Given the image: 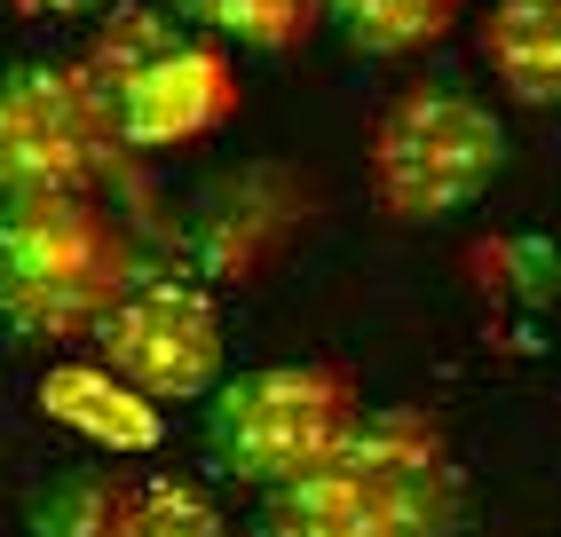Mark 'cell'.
I'll use <instances>...</instances> for the list:
<instances>
[{"label":"cell","mask_w":561,"mask_h":537,"mask_svg":"<svg viewBox=\"0 0 561 537\" xmlns=\"http://www.w3.org/2000/svg\"><path fill=\"white\" fill-rule=\"evenodd\" d=\"M467 475L427 411H356L309 475L261 490L253 537H459Z\"/></svg>","instance_id":"obj_1"},{"label":"cell","mask_w":561,"mask_h":537,"mask_svg":"<svg viewBox=\"0 0 561 537\" xmlns=\"http://www.w3.org/2000/svg\"><path fill=\"white\" fill-rule=\"evenodd\" d=\"M127 285L135 245L88 190L0 198V332L9 340H88Z\"/></svg>","instance_id":"obj_2"},{"label":"cell","mask_w":561,"mask_h":537,"mask_svg":"<svg viewBox=\"0 0 561 537\" xmlns=\"http://www.w3.org/2000/svg\"><path fill=\"white\" fill-rule=\"evenodd\" d=\"M364 388L341 364H261L206 396V458L230 482L285 490L356 427Z\"/></svg>","instance_id":"obj_3"},{"label":"cell","mask_w":561,"mask_h":537,"mask_svg":"<svg viewBox=\"0 0 561 537\" xmlns=\"http://www.w3.org/2000/svg\"><path fill=\"white\" fill-rule=\"evenodd\" d=\"M499 167H506L499 111L451 80L403 88L380 111V127H371V198H380L388 221L467 214L499 182Z\"/></svg>","instance_id":"obj_4"},{"label":"cell","mask_w":561,"mask_h":537,"mask_svg":"<svg viewBox=\"0 0 561 537\" xmlns=\"http://www.w3.org/2000/svg\"><path fill=\"white\" fill-rule=\"evenodd\" d=\"M103 372L142 403H206L221 388V309L159 268H135V285L95 317Z\"/></svg>","instance_id":"obj_5"},{"label":"cell","mask_w":561,"mask_h":537,"mask_svg":"<svg viewBox=\"0 0 561 537\" xmlns=\"http://www.w3.org/2000/svg\"><path fill=\"white\" fill-rule=\"evenodd\" d=\"M119 135H111V103L95 80L71 64H16L0 71V198H32V190H88Z\"/></svg>","instance_id":"obj_6"},{"label":"cell","mask_w":561,"mask_h":537,"mask_svg":"<svg viewBox=\"0 0 561 537\" xmlns=\"http://www.w3.org/2000/svg\"><path fill=\"white\" fill-rule=\"evenodd\" d=\"M103 103H111V135H119V150H174V142L214 135L238 111V71H230L221 48L174 32V41L151 64H135Z\"/></svg>","instance_id":"obj_7"},{"label":"cell","mask_w":561,"mask_h":537,"mask_svg":"<svg viewBox=\"0 0 561 537\" xmlns=\"http://www.w3.org/2000/svg\"><path fill=\"white\" fill-rule=\"evenodd\" d=\"M41 411L56 419V427L88 435L103 450H159V403H142L135 388H119L103 364H56L41 379Z\"/></svg>","instance_id":"obj_8"},{"label":"cell","mask_w":561,"mask_h":537,"mask_svg":"<svg viewBox=\"0 0 561 537\" xmlns=\"http://www.w3.org/2000/svg\"><path fill=\"white\" fill-rule=\"evenodd\" d=\"M482 64L514 103H561V0H499L482 24Z\"/></svg>","instance_id":"obj_9"},{"label":"cell","mask_w":561,"mask_h":537,"mask_svg":"<svg viewBox=\"0 0 561 537\" xmlns=\"http://www.w3.org/2000/svg\"><path fill=\"white\" fill-rule=\"evenodd\" d=\"M348 56H420L467 16V0H317Z\"/></svg>","instance_id":"obj_10"},{"label":"cell","mask_w":561,"mask_h":537,"mask_svg":"<svg viewBox=\"0 0 561 537\" xmlns=\"http://www.w3.org/2000/svg\"><path fill=\"white\" fill-rule=\"evenodd\" d=\"M167 9L206 48H253V56H285L324 24L317 0H167Z\"/></svg>","instance_id":"obj_11"},{"label":"cell","mask_w":561,"mask_h":537,"mask_svg":"<svg viewBox=\"0 0 561 537\" xmlns=\"http://www.w3.org/2000/svg\"><path fill=\"white\" fill-rule=\"evenodd\" d=\"M111 537H230V522H221L214 498H198L191 482H135L119 498Z\"/></svg>","instance_id":"obj_12"},{"label":"cell","mask_w":561,"mask_h":537,"mask_svg":"<svg viewBox=\"0 0 561 537\" xmlns=\"http://www.w3.org/2000/svg\"><path fill=\"white\" fill-rule=\"evenodd\" d=\"M119 498H127V482H111V475H64L32 498V537H111Z\"/></svg>","instance_id":"obj_13"},{"label":"cell","mask_w":561,"mask_h":537,"mask_svg":"<svg viewBox=\"0 0 561 537\" xmlns=\"http://www.w3.org/2000/svg\"><path fill=\"white\" fill-rule=\"evenodd\" d=\"M24 16H88V9H103V0H16Z\"/></svg>","instance_id":"obj_14"}]
</instances>
